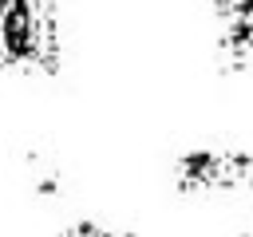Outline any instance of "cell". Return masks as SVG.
Listing matches in <instances>:
<instances>
[{
    "mask_svg": "<svg viewBox=\"0 0 253 237\" xmlns=\"http://www.w3.org/2000/svg\"><path fill=\"white\" fill-rule=\"evenodd\" d=\"M245 237H253V229H249V233H245Z\"/></svg>",
    "mask_w": 253,
    "mask_h": 237,
    "instance_id": "obj_5",
    "label": "cell"
},
{
    "mask_svg": "<svg viewBox=\"0 0 253 237\" xmlns=\"http://www.w3.org/2000/svg\"><path fill=\"white\" fill-rule=\"evenodd\" d=\"M59 71V16L51 0H0V75Z\"/></svg>",
    "mask_w": 253,
    "mask_h": 237,
    "instance_id": "obj_1",
    "label": "cell"
},
{
    "mask_svg": "<svg viewBox=\"0 0 253 237\" xmlns=\"http://www.w3.org/2000/svg\"><path fill=\"white\" fill-rule=\"evenodd\" d=\"M253 182V154L237 146H190L174 158L178 194H233Z\"/></svg>",
    "mask_w": 253,
    "mask_h": 237,
    "instance_id": "obj_2",
    "label": "cell"
},
{
    "mask_svg": "<svg viewBox=\"0 0 253 237\" xmlns=\"http://www.w3.org/2000/svg\"><path fill=\"white\" fill-rule=\"evenodd\" d=\"M221 16V51L237 63H253V0H217Z\"/></svg>",
    "mask_w": 253,
    "mask_h": 237,
    "instance_id": "obj_3",
    "label": "cell"
},
{
    "mask_svg": "<svg viewBox=\"0 0 253 237\" xmlns=\"http://www.w3.org/2000/svg\"><path fill=\"white\" fill-rule=\"evenodd\" d=\"M59 237H130V233H123V229H115V225H107V221H95V217H79V221H71Z\"/></svg>",
    "mask_w": 253,
    "mask_h": 237,
    "instance_id": "obj_4",
    "label": "cell"
}]
</instances>
